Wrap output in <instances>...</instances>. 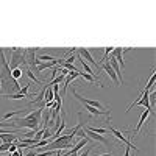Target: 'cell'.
<instances>
[{
  "label": "cell",
  "instance_id": "cell-1",
  "mask_svg": "<svg viewBox=\"0 0 156 156\" xmlns=\"http://www.w3.org/2000/svg\"><path fill=\"white\" fill-rule=\"evenodd\" d=\"M6 51H9L11 56L8 59V66L9 69H17V67H27V50L25 48H17V47H12L8 48Z\"/></svg>",
  "mask_w": 156,
  "mask_h": 156
},
{
  "label": "cell",
  "instance_id": "cell-2",
  "mask_svg": "<svg viewBox=\"0 0 156 156\" xmlns=\"http://www.w3.org/2000/svg\"><path fill=\"white\" fill-rule=\"evenodd\" d=\"M139 105H142L145 109H148V111H153L151 109V105H150V90H147V89H144L142 90V94L129 105V108L126 109V111H129V109H133L134 106H139Z\"/></svg>",
  "mask_w": 156,
  "mask_h": 156
},
{
  "label": "cell",
  "instance_id": "cell-3",
  "mask_svg": "<svg viewBox=\"0 0 156 156\" xmlns=\"http://www.w3.org/2000/svg\"><path fill=\"white\" fill-rule=\"evenodd\" d=\"M109 131H111V133H112V134H114L117 139H119V140L122 142V144H125V147H128L129 150L139 151V150H137V147H134V144H133V142H131V140H128V139H126V137L122 134V131H119V129H115V128H114V126H111V125H109Z\"/></svg>",
  "mask_w": 156,
  "mask_h": 156
},
{
  "label": "cell",
  "instance_id": "cell-4",
  "mask_svg": "<svg viewBox=\"0 0 156 156\" xmlns=\"http://www.w3.org/2000/svg\"><path fill=\"white\" fill-rule=\"evenodd\" d=\"M76 53L78 55H80L86 62H89V64H92V66H95L97 67V73L100 75V72H101V69H100V66H98V64H97V61L92 58V55H90V51L87 50V48H76Z\"/></svg>",
  "mask_w": 156,
  "mask_h": 156
},
{
  "label": "cell",
  "instance_id": "cell-5",
  "mask_svg": "<svg viewBox=\"0 0 156 156\" xmlns=\"http://www.w3.org/2000/svg\"><path fill=\"white\" fill-rule=\"evenodd\" d=\"M14 125L16 128H30V129H34V131H39V123L33 122V120H25L23 117H20V119H16L14 120Z\"/></svg>",
  "mask_w": 156,
  "mask_h": 156
},
{
  "label": "cell",
  "instance_id": "cell-6",
  "mask_svg": "<svg viewBox=\"0 0 156 156\" xmlns=\"http://www.w3.org/2000/svg\"><path fill=\"white\" fill-rule=\"evenodd\" d=\"M59 62H61L59 58H58L56 61H51V62H39L31 72H34V75H39V73H41L42 70H45V69H53L55 66H59Z\"/></svg>",
  "mask_w": 156,
  "mask_h": 156
},
{
  "label": "cell",
  "instance_id": "cell-7",
  "mask_svg": "<svg viewBox=\"0 0 156 156\" xmlns=\"http://www.w3.org/2000/svg\"><path fill=\"white\" fill-rule=\"evenodd\" d=\"M25 50H27V66H30V67H31L30 70H33L37 64H39V59L36 58L37 48H25Z\"/></svg>",
  "mask_w": 156,
  "mask_h": 156
},
{
  "label": "cell",
  "instance_id": "cell-8",
  "mask_svg": "<svg viewBox=\"0 0 156 156\" xmlns=\"http://www.w3.org/2000/svg\"><path fill=\"white\" fill-rule=\"evenodd\" d=\"M83 133L87 136V137H90V139H94V140H97V142H100V144H103V145H109V140L105 137V136H101V134H97V133H92V131H89V129L84 126V129H83Z\"/></svg>",
  "mask_w": 156,
  "mask_h": 156
},
{
  "label": "cell",
  "instance_id": "cell-9",
  "mask_svg": "<svg viewBox=\"0 0 156 156\" xmlns=\"http://www.w3.org/2000/svg\"><path fill=\"white\" fill-rule=\"evenodd\" d=\"M98 66H100V69H103V70H105V72L109 75V78H111V80H112V81H114L117 86H120L119 80H117V75H115V72L112 70V67L109 66V62H108V61H105V62H100Z\"/></svg>",
  "mask_w": 156,
  "mask_h": 156
},
{
  "label": "cell",
  "instance_id": "cell-10",
  "mask_svg": "<svg viewBox=\"0 0 156 156\" xmlns=\"http://www.w3.org/2000/svg\"><path fill=\"white\" fill-rule=\"evenodd\" d=\"M151 114V111H148V109H145L144 112L140 114V119H139V122H137V125L134 126V129H131V136H134V134H137L139 131H140V128H142V125H144L145 122H147V119H148V115Z\"/></svg>",
  "mask_w": 156,
  "mask_h": 156
},
{
  "label": "cell",
  "instance_id": "cell-11",
  "mask_svg": "<svg viewBox=\"0 0 156 156\" xmlns=\"http://www.w3.org/2000/svg\"><path fill=\"white\" fill-rule=\"evenodd\" d=\"M42 111L44 109H34L33 112H30V114H27L23 117L25 120H33V122H36V123H42Z\"/></svg>",
  "mask_w": 156,
  "mask_h": 156
},
{
  "label": "cell",
  "instance_id": "cell-12",
  "mask_svg": "<svg viewBox=\"0 0 156 156\" xmlns=\"http://www.w3.org/2000/svg\"><path fill=\"white\" fill-rule=\"evenodd\" d=\"M76 78H80V72H69V75L64 78V86H62V95H66V90H67V86L76 80Z\"/></svg>",
  "mask_w": 156,
  "mask_h": 156
},
{
  "label": "cell",
  "instance_id": "cell-13",
  "mask_svg": "<svg viewBox=\"0 0 156 156\" xmlns=\"http://www.w3.org/2000/svg\"><path fill=\"white\" fill-rule=\"evenodd\" d=\"M0 140L3 144H14V142L19 140V136L16 133H5V134H0Z\"/></svg>",
  "mask_w": 156,
  "mask_h": 156
},
{
  "label": "cell",
  "instance_id": "cell-14",
  "mask_svg": "<svg viewBox=\"0 0 156 156\" xmlns=\"http://www.w3.org/2000/svg\"><path fill=\"white\" fill-rule=\"evenodd\" d=\"M80 76H81V78H84V80H87V81H90L92 84H98V86H101V87L105 86V84H103L101 81H97L95 78L92 76V75H89V73H86V72H80Z\"/></svg>",
  "mask_w": 156,
  "mask_h": 156
},
{
  "label": "cell",
  "instance_id": "cell-15",
  "mask_svg": "<svg viewBox=\"0 0 156 156\" xmlns=\"http://www.w3.org/2000/svg\"><path fill=\"white\" fill-rule=\"evenodd\" d=\"M87 129H89V131H92V133H97V134H106L108 133V129L106 128H95V126H86Z\"/></svg>",
  "mask_w": 156,
  "mask_h": 156
},
{
  "label": "cell",
  "instance_id": "cell-16",
  "mask_svg": "<svg viewBox=\"0 0 156 156\" xmlns=\"http://www.w3.org/2000/svg\"><path fill=\"white\" fill-rule=\"evenodd\" d=\"M25 72H27V76L30 78V81H34V84H41V80H39V78H36V75H34L30 69H27Z\"/></svg>",
  "mask_w": 156,
  "mask_h": 156
},
{
  "label": "cell",
  "instance_id": "cell-17",
  "mask_svg": "<svg viewBox=\"0 0 156 156\" xmlns=\"http://www.w3.org/2000/svg\"><path fill=\"white\" fill-rule=\"evenodd\" d=\"M11 76H12V80H16V81H17L19 78L22 76V69H20V67L12 69V70H11Z\"/></svg>",
  "mask_w": 156,
  "mask_h": 156
},
{
  "label": "cell",
  "instance_id": "cell-18",
  "mask_svg": "<svg viewBox=\"0 0 156 156\" xmlns=\"http://www.w3.org/2000/svg\"><path fill=\"white\" fill-rule=\"evenodd\" d=\"M8 100H22V98H27V95H23L22 92H17V94H11V95H5Z\"/></svg>",
  "mask_w": 156,
  "mask_h": 156
},
{
  "label": "cell",
  "instance_id": "cell-19",
  "mask_svg": "<svg viewBox=\"0 0 156 156\" xmlns=\"http://www.w3.org/2000/svg\"><path fill=\"white\" fill-rule=\"evenodd\" d=\"M25 109H16V111H11V112H8V114H5L3 115V120H8V119H11V117H14V115H17V114H22Z\"/></svg>",
  "mask_w": 156,
  "mask_h": 156
},
{
  "label": "cell",
  "instance_id": "cell-20",
  "mask_svg": "<svg viewBox=\"0 0 156 156\" xmlns=\"http://www.w3.org/2000/svg\"><path fill=\"white\" fill-rule=\"evenodd\" d=\"M153 84H154V70H151V73H150V78H148V83H147L145 89L147 90H151L153 89Z\"/></svg>",
  "mask_w": 156,
  "mask_h": 156
},
{
  "label": "cell",
  "instance_id": "cell-21",
  "mask_svg": "<svg viewBox=\"0 0 156 156\" xmlns=\"http://www.w3.org/2000/svg\"><path fill=\"white\" fill-rule=\"evenodd\" d=\"M37 131H34V129H30V131H27V133H22V137L20 139H33Z\"/></svg>",
  "mask_w": 156,
  "mask_h": 156
},
{
  "label": "cell",
  "instance_id": "cell-22",
  "mask_svg": "<svg viewBox=\"0 0 156 156\" xmlns=\"http://www.w3.org/2000/svg\"><path fill=\"white\" fill-rule=\"evenodd\" d=\"M9 126H12V128H16L14 122H0V128H9Z\"/></svg>",
  "mask_w": 156,
  "mask_h": 156
},
{
  "label": "cell",
  "instance_id": "cell-23",
  "mask_svg": "<svg viewBox=\"0 0 156 156\" xmlns=\"http://www.w3.org/2000/svg\"><path fill=\"white\" fill-rule=\"evenodd\" d=\"M90 150H92V147H90V145H86V150H84V151H81V153L78 154V156H89Z\"/></svg>",
  "mask_w": 156,
  "mask_h": 156
},
{
  "label": "cell",
  "instance_id": "cell-24",
  "mask_svg": "<svg viewBox=\"0 0 156 156\" xmlns=\"http://www.w3.org/2000/svg\"><path fill=\"white\" fill-rule=\"evenodd\" d=\"M73 61H75V55H70L67 59H64V62H67V64H73Z\"/></svg>",
  "mask_w": 156,
  "mask_h": 156
},
{
  "label": "cell",
  "instance_id": "cell-25",
  "mask_svg": "<svg viewBox=\"0 0 156 156\" xmlns=\"http://www.w3.org/2000/svg\"><path fill=\"white\" fill-rule=\"evenodd\" d=\"M16 150H17V145H16V144H11V145H9V150H8V153H14Z\"/></svg>",
  "mask_w": 156,
  "mask_h": 156
},
{
  "label": "cell",
  "instance_id": "cell-26",
  "mask_svg": "<svg viewBox=\"0 0 156 156\" xmlns=\"http://www.w3.org/2000/svg\"><path fill=\"white\" fill-rule=\"evenodd\" d=\"M123 156H129V148H128V147L123 148Z\"/></svg>",
  "mask_w": 156,
  "mask_h": 156
},
{
  "label": "cell",
  "instance_id": "cell-27",
  "mask_svg": "<svg viewBox=\"0 0 156 156\" xmlns=\"http://www.w3.org/2000/svg\"><path fill=\"white\" fill-rule=\"evenodd\" d=\"M98 156H112V153H103V154H98Z\"/></svg>",
  "mask_w": 156,
  "mask_h": 156
}]
</instances>
